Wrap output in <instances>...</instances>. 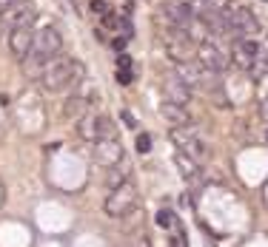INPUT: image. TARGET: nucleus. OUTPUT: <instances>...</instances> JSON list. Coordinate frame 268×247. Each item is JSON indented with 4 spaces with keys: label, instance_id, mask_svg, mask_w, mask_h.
I'll return each instance as SVG.
<instances>
[{
    "label": "nucleus",
    "instance_id": "obj_1",
    "mask_svg": "<svg viewBox=\"0 0 268 247\" xmlns=\"http://www.w3.org/2000/svg\"><path fill=\"white\" fill-rule=\"evenodd\" d=\"M83 66L77 60H71V57H52L43 71H40V82H43V88L46 91H63L69 88V85H77L83 80Z\"/></svg>",
    "mask_w": 268,
    "mask_h": 247
},
{
    "label": "nucleus",
    "instance_id": "obj_2",
    "mask_svg": "<svg viewBox=\"0 0 268 247\" xmlns=\"http://www.w3.org/2000/svg\"><path fill=\"white\" fill-rule=\"evenodd\" d=\"M60 48H63V37H60L57 29L46 26V29L35 32V37H32V48H29V54L23 57L26 71H29V74H40L49 60H52L54 54H60Z\"/></svg>",
    "mask_w": 268,
    "mask_h": 247
},
{
    "label": "nucleus",
    "instance_id": "obj_3",
    "mask_svg": "<svg viewBox=\"0 0 268 247\" xmlns=\"http://www.w3.org/2000/svg\"><path fill=\"white\" fill-rule=\"evenodd\" d=\"M131 207H137V185L126 179L123 185L111 188V193L106 196V213L111 216V219H120Z\"/></svg>",
    "mask_w": 268,
    "mask_h": 247
},
{
    "label": "nucleus",
    "instance_id": "obj_4",
    "mask_svg": "<svg viewBox=\"0 0 268 247\" xmlns=\"http://www.w3.org/2000/svg\"><path fill=\"white\" fill-rule=\"evenodd\" d=\"M197 63L206 68V71H214V74H222V71L228 68L225 54H222V51L211 43V40H203V43L197 45Z\"/></svg>",
    "mask_w": 268,
    "mask_h": 247
},
{
    "label": "nucleus",
    "instance_id": "obj_5",
    "mask_svg": "<svg viewBox=\"0 0 268 247\" xmlns=\"http://www.w3.org/2000/svg\"><path fill=\"white\" fill-rule=\"evenodd\" d=\"M0 14H3V20H6V26H9V29H14V26H32V23L37 20L35 6H32L29 0H23V3H14V6H9V9H3Z\"/></svg>",
    "mask_w": 268,
    "mask_h": 247
},
{
    "label": "nucleus",
    "instance_id": "obj_6",
    "mask_svg": "<svg viewBox=\"0 0 268 247\" xmlns=\"http://www.w3.org/2000/svg\"><path fill=\"white\" fill-rule=\"evenodd\" d=\"M257 54H260V43L257 40H248V37H240L237 43H234V51H231V60L237 68H251V63L257 60Z\"/></svg>",
    "mask_w": 268,
    "mask_h": 247
},
{
    "label": "nucleus",
    "instance_id": "obj_7",
    "mask_svg": "<svg viewBox=\"0 0 268 247\" xmlns=\"http://www.w3.org/2000/svg\"><path fill=\"white\" fill-rule=\"evenodd\" d=\"M94 159L100 165H106V168H114V165H120V159H123V145L117 139H97Z\"/></svg>",
    "mask_w": 268,
    "mask_h": 247
},
{
    "label": "nucleus",
    "instance_id": "obj_8",
    "mask_svg": "<svg viewBox=\"0 0 268 247\" xmlns=\"http://www.w3.org/2000/svg\"><path fill=\"white\" fill-rule=\"evenodd\" d=\"M163 91H165V100L177 102V105H188V100H191V88L177 77L174 71L163 77Z\"/></svg>",
    "mask_w": 268,
    "mask_h": 247
},
{
    "label": "nucleus",
    "instance_id": "obj_9",
    "mask_svg": "<svg viewBox=\"0 0 268 247\" xmlns=\"http://www.w3.org/2000/svg\"><path fill=\"white\" fill-rule=\"evenodd\" d=\"M32 37H35L32 26H14V29H9V48H12V54L23 60L29 54V48H32Z\"/></svg>",
    "mask_w": 268,
    "mask_h": 247
},
{
    "label": "nucleus",
    "instance_id": "obj_10",
    "mask_svg": "<svg viewBox=\"0 0 268 247\" xmlns=\"http://www.w3.org/2000/svg\"><path fill=\"white\" fill-rule=\"evenodd\" d=\"M163 14L171 23H174V26H180V29H188V26L194 23V9H191L188 3H180V0H174V3H165Z\"/></svg>",
    "mask_w": 268,
    "mask_h": 247
},
{
    "label": "nucleus",
    "instance_id": "obj_11",
    "mask_svg": "<svg viewBox=\"0 0 268 247\" xmlns=\"http://www.w3.org/2000/svg\"><path fill=\"white\" fill-rule=\"evenodd\" d=\"M177 77L186 82L188 88H194V85H203V77H206V68L200 66L197 60H186V63H177Z\"/></svg>",
    "mask_w": 268,
    "mask_h": 247
},
{
    "label": "nucleus",
    "instance_id": "obj_12",
    "mask_svg": "<svg viewBox=\"0 0 268 247\" xmlns=\"http://www.w3.org/2000/svg\"><path fill=\"white\" fill-rule=\"evenodd\" d=\"M174 165L180 168V173H183V179L186 182H197L200 179V162H194L186 151H177L174 154Z\"/></svg>",
    "mask_w": 268,
    "mask_h": 247
},
{
    "label": "nucleus",
    "instance_id": "obj_13",
    "mask_svg": "<svg viewBox=\"0 0 268 247\" xmlns=\"http://www.w3.org/2000/svg\"><path fill=\"white\" fill-rule=\"evenodd\" d=\"M160 117H163V120H168L171 125H188L186 105H177V102H171V100H165L163 105H160Z\"/></svg>",
    "mask_w": 268,
    "mask_h": 247
},
{
    "label": "nucleus",
    "instance_id": "obj_14",
    "mask_svg": "<svg viewBox=\"0 0 268 247\" xmlns=\"http://www.w3.org/2000/svg\"><path fill=\"white\" fill-rule=\"evenodd\" d=\"M94 139H117V123L111 117H94Z\"/></svg>",
    "mask_w": 268,
    "mask_h": 247
},
{
    "label": "nucleus",
    "instance_id": "obj_15",
    "mask_svg": "<svg viewBox=\"0 0 268 247\" xmlns=\"http://www.w3.org/2000/svg\"><path fill=\"white\" fill-rule=\"evenodd\" d=\"M183 151H186V154L194 159V162H206V159H209V145H206V142H203L197 134L188 136L186 142H183Z\"/></svg>",
    "mask_w": 268,
    "mask_h": 247
},
{
    "label": "nucleus",
    "instance_id": "obj_16",
    "mask_svg": "<svg viewBox=\"0 0 268 247\" xmlns=\"http://www.w3.org/2000/svg\"><path fill=\"white\" fill-rule=\"evenodd\" d=\"M63 114H66V120H83L86 114H89V102L83 100V97H71L69 102H66V108H63Z\"/></svg>",
    "mask_w": 268,
    "mask_h": 247
},
{
    "label": "nucleus",
    "instance_id": "obj_17",
    "mask_svg": "<svg viewBox=\"0 0 268 247\" xmlns=\"http://www.w3.org/2000/svg\"><path fill=\"white\" fill-rule=\"evenodd\" d=\"M152 136L149 134H137V139H134V148H137V154H152Z\"/></svg>",
    "mask_w": 268,
    "mask_h": 247
},
{
    "label": "nucleus",
    "instance_id": "obj_18",
    "mask_svg": "<svg viewBox=\"0 0 268 247\" xmlns=\"http://www.w3.org/2000/svg\"><path fill=\"white\" fill-rule=\"evenodd\" d=\"M154 222H157V225L160 227H174V222H177V216L171 213V210H157V219H154Z\"/></svg>",
    "mask_w": 268,
    "mask_h": 247
},
{
    "label": "nucleus",
    "instance_id": "obj_19",
    "mask_svg": "<svg viewBox=\"0 0 268 247\" xmlns=\"http://www.w3.org/2000/svg\"><path fill=\"white\" fill-rule=\"evenodd\" d=\"M114 80H117V85H131L134 82V71L131 68H117Z\"/></svg>",
    "mask_w": 268,
    "mask_h": 247
},
{
    "label": "nucleus",
    "instance_id": "obj_20",
    "mask_svg": "<svg viewBox=\"0 0 268 247\" xmlns=\"http://www.w3.org/2000/svg\"><path fill=\"white\" fill-rule=\"evenodd\" d=\"M108 188H117V185H123V182H126V173H123V170H117V165L111 170H108Z\"/></svg>",
    "mask_w": 268,
    "mask_h": 247
},
{
    "label": "nucleus",
    "instance_id": "obj_21",
    "mask_svg": "<svg viewBox=\"0 0 268 247\" xmlns=\"http://www.w3.org/2000/svg\"><path fill=\"white\" fill-rule=\"evenodd\" d=\"M100 17H103V26H106V29H120V20H123V17H117L111 9L106 11V14H100Z\"/></svg>",
    "mask_w": 268,
    "mask_h": 247
},
{
    "label": "nucleus",
    "instance_id": "obj_22",
    "mask_svg": "<svg viewBox=\"0 0 268 247\" xmlns=\"http://www.w3.org/2000/svg\"><path fill=\"white\" fill-rule=\"evenodd\" d=\"M128 247H152V239L146 236V233H134L131 242H128Z\"/></svg>",
    "mask_w": 268,
    "mask_h": 247
},
{
    "label": "nucleus",
    "instance_id": "obj_23",
    "mask_svg": "<svg viewBox=\"0 0 268 247\" xmlns=\"http://www.w3.org/2000/svg\"><path fill=\"white\" fill-rule=\"evenodd\" d=\"M126 45H128V37H126V34H117L114 40H111V48H114V51H126Z\"/></svg>",
    "mask_w": 268,
    "mask_h": 247
},
{
    "label": "nucleus",
    "instance_id": "obj_24",
    "mask_svg": "<svg viewBox=\"0 0 268 247\" xmlns=\"http://www.w3.org/2000/svg\"><path fill=\"white\" fill-rule=\"evenodd\" d=\"M89 9H92L94 14H106V11H108V3H106V0H92Z\"/></svg>",
    "mask_w": 268,
    "mask_h": 247
},
{
    "label": "nucleus",
    "instance_id": "obj_25",
    "mask_svg": "<svg viewBox=\"0 0 268 247\" xmlns=\"http://www.w3.org/2000/svg\"><path fill=\"white\" fill-rule=\"evenodd\" d=\"M117 68H131V57L126 51H117Z\"/></svg>",
    "mask_w": 268,
    "mask_h": 247
},
{
    "label": "nucleus",
    "instance_id": "obj_26",
    "mask_svg": "<svg viewBox=\"0 0 268 247\" xmlns=\"http://www.w3.org/2000/svg\"><path fill=\"white\" fill-rule=\"evenodd\" d=\"M80 134L86 136V139H94V120H89V123H83Z\"/></svg>",
    "mask_w": 268,
    "mask_h": 247
},
{
    "label": "nucleus",
    "instance_id": "obj_27",
    "mask_svg": "<svg viewBox=\"0 0 268 247\" xmlns=\"http://www.w3.org/2000/svg\"><path fill=\"white\" fill-rule=\"evenodd\" d=\"M120 117H123V123H126L128 128H137V123H134V117H131V114H128V111H123V114H120Z\"/></svg>",
    "mask_w": 268,
    "mask_h": 247
},
{
    "label": "nucleus",
    "instance_id": "obj_28",
    "mask_svg": "<svg viewBox=\"0 0 268 247\" xmlns=\"http://www.w3.org/2000/svg\"><path fill=\"white\" fill-rule=\"evenodd\" d=\"M168 247H186V242H183L180 236H171L168 239Z\"/></svg>",
    "mask_w": 268,
    "mask_h": 247
},
{
    "label": "nucleus",
    "instance_id": "obj_29",
    "mask_svg": "<svg viewBox=\"0 0 268 247\" xmlns=\"http://www.w3.org/2000/svg\"><path fill=\"white\" fill-rule=\"evenodd\" d=\"M6 32H9V26H6V20H3V14H0V37H6Z\"/></svg>",
    "mask_w": 268,
    "mask_h": 247
},
{
    "label": "nucleus",
    "instance_id": "obj_30",
    "mask_svg": "<svg viewBox=\"0 0 268 247\" xmlns=\"http://www.w3.org/2000/svg\"><path fill=\"white\" fill-rule=\"evenodd\" d=\"M260 114H263V120H268V97L263 100V108H260Z\"/></svg>",
    "mask_w": 268,
    "mask_h": 247
},
{
    "label": "nucleus",
    "instance_id": "obj_31",
    "mask_svg": "<svg viewBox=\"0 0 268 247\" xmlns=\"http://www.w3.org/2000/svg\"><path fill=\"white\" fill-rule=\"evenodd\" d=\"M9 3H12V6H14V3H23V0H9Z\"/></svg>",
    "mask_w": 268,
    "mask_h": 247
}]
</instances>
